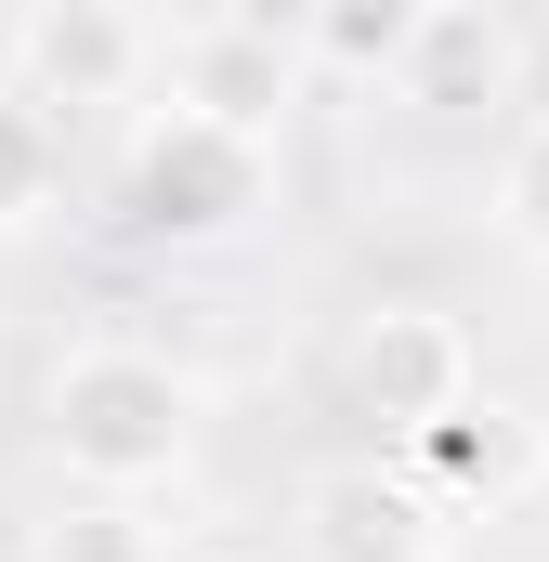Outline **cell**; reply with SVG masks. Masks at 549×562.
I'll list each match as a JSON object with an SVG mask.
<instances>
[{
    "mask_svg": "<svg viewBox=\"0 0 549 562\" xmlns=\"http://www.w3.org/2000/svg\"><path fill=\"white\" fill-rule=\"evenodd\" d=\"M418 484L445 497V484H484V497H511L524 471H549V419H511V406H458L445 431H418L406 445Z\"/></svg>",
    "mask_w": 549,
    "mask_h": 562,
    "instance_id": "cell-8",
    "label": "cell"
},
{
    "mask_svg": "<svg viewBox=\"0 0 549 562\" xmlns=\"http://www.w3.org/2000/svg\"><path fill=\"white\" fill-rule=\"evenodd\" d=\"M393 92H406L418 119H497V105L524 92V26H511L497 0H432Z\"/></svg>",
    "mask_w": 549,
    "mask_h": 562,
    "instance_id": "cell-7",
    "label": "cell"
},
{
    "mask_svg": "<svg viewBox=\"0 0 549 562\" xmlns=\"http://www.w3.org/2000/svg\"><path fill=\"white\" fill-rule=\"evenodd\" d=\"M497 223H511V249L549 262V119H524L511 157H497Z\"/></svg>",
    "mask_w": 549,
    "mask_h": 562,
    "instance_id": "cell-12",
    "label": "cell"
},
{
    "mask_svg": "<svg viewBox=\"0 0 549 562\" xmlns=\"http://www.w3.org/2000/svg\"><path fill=\"white\" fill-rule=\"evenodd\" d=\"M40 562H170V537L144 524V497H66L40 524Z\"/></svg>",
    "mask_w": 549,
    "mask_h": 562,
    "instance_id": "cell-11",
    "label": "cell"
},
{
    "mask_svg": "<svg viewBox=\"0 0 549 562\" xmlns=\"http://www.w3.org/2000/svg\"><path fill=\"white\" fill-rule=\"evenodd\" d=\"M445 550V497L393 458H327L301 484V562H432Z\"/></svg>",
    "mask_w": 549,
    "mask_h": 562,
    "instance_id": "cell-4",
    "label": "cell"
},
{
    "mask_svg": "<svg viewBox=\"0 0 549 562\" xmlns=\"http://www.w3.org/2000/svg\"><path fill=\"white\" fill-rule=\"evenodd\" d=\"M418 13H432V0H327V13L301 26V53H314V66H340V79H406Z\"/></svg>",
    "mask_w": 549,
    "mask_h": 562,
    "instance_id": "cell-9",
    "label": "cell"
},
{
    "mask_svg": "<svg viewBox=\"0 0 549 562\" xmlns=\"http://www.w3.org/2000/svg\"><path fill=\"white\" fill-rule=\"evenodd\" d=\"M53 183H66V132H53V105H26V92L0 79V236H26V223L53 210Z\"/></svg>",
    "mask_w": 549,
    "mask_h": 562,
    "instance_id": "cell-10",
    "label": "cell"
},
{
    "mask_svg": "<svg viewBox=\"0 0 549 562\" xmlns=\"http://www.w3.org/2000/svg\"><path fill=\"white\" fill-rule=\"evenodd\" d=\"M144 66H157V26L119 0H40L13 13V92L26 105H119Z\"/></svg>",
    "mask_w": 549,
    "mask_h": 562,
    "instance_id": "cell-5",
    "label": "cell"
},
{
    "mask_svg": "<svg viewBox=\"0 0 549 562\" xmlns=\"http://www.w3.org/2000/svg\"><path fill=\"white\" fill-rule=\"evenodd\" d=\"M262 183H274L262 144L157 105L132 132V157H119V236H132V249H223V236L262 223Z\"/></svg>",
    "mask_w": 549,
    "mask_h": 562,
    "instance_id": "cell-2",
    "label": "cell"
},
{
    "mask_svg": "<svg viewBox=\"0 0 549 562\" xmlns=\"http://www.w3.org/2000/svg\"><path fill=\"white\" fill-rule=\"evenodd\" d=\"M53 458L92 484V497H144L197 458V380L144 340H92L53 367Z\"/></svg>",
    "mask_w": 549,
    "mask_h": 562,
    "instance_id": "cell-1",
    "label": "cell"
},
{
    "mask_svg": "<svg viewBox=\"0 0 549 562\" xmlns=\"http://www.w3.org/2000/svg\"><path fill=\"white\" fill-rule=\"evenodd\" d=\"M340 393H354V419H380V445L445 431L471 406V327L432 314V301H380L354 327V353H340Z\"/></svg>",
    "mask_w": 549,
    "mask_h": 562,
    "instance_id": "cell-3",
    "label": "cell"
},
{
    "mask_svg": "<svg viewBox=\"0 0 549 562\" xmlns=\"http://www.w3.org/2000/svg\"><path fill=\"white\" fill-rule=\"evenodd\" d=\"M288 26L274 13H210V26H183V53H170V105L183 119H210V132L236 144H274V119H288Z\"/></svg>",
    "mask_w": 549,
    "mask_h": 562,
    "instance_id": "cell-6",
    "label": "cell"
}]
</instances>
